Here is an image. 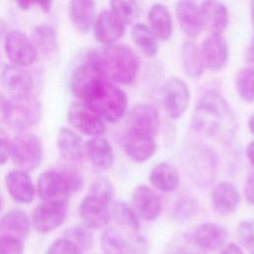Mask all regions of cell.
<instances>
[{
  "label": "cell",
  "mask_w": 254,
  "mask_h": 254,
  "mask_svg": "<svg viewBox=\"0 0 254 254\" xmlns=\"http://www.w3.org/2000/svg\"><path fill=\"white\" fill-rule=\"evenodd\" d=\"M115 221L128 233L136 235L139 231V220L136 212L125 201L118 200L114 202L111 210Z\"/></svg>",
  "instance_id": "836d02e7"
},
{
  "label": "cell",
  "mask_w": 254,
  "mask_h": 254,
  "mask_svg": "<svg viewBox=\"0 0 254 254\" xmlns=\"http://www.w3.org/2000/svg\"><path fill=\"white\" fill-rule=\"evenodd\" d=\"M100 245L103 254H132L131 243L117 230L105 228L100 235Z\"/></svg>",
  "instance_id": "d6a6232c"
},
{
  "label": "cell",
  "mask_w": 254,
  "mask_h": 254,
  "mask_svg": "<svg viewBox=\"0 0 254 254\" xmlns=\"http://www.w3.org/2000/svg\"><path fill=\"white\" fill-rule=\"evenodd\" d=\"M46 254H82L79 249L67 238L63 237L55 240L47 249Z\"/></svg>",
  "instance_id": "b9f144b4"
},
{
  "label": "cell",
  "mask_w": 254,
  "mask_h": 254,
  "mask_svg": "<svg viewBox=\"0 0 254 254\" xmlns=\"http://www.w3.org/2000/svg\"><path fill=\"white\" fill-rule=\"evenodd\" d=\"M237 238L244 248L254 251V218L244 219L239 222Z\"/></svg>",
  "instance_id": "f35d334b"
},
{
  "label": "cell",
  "mask_w": 254,
  "mask_h": 254,
  "mask_svg": "<svg viewBox=\"0 0 254 254\" xmlns=\"http://www.w3.org/2000/svg\"><path fill=\"white\" fill-rule=\"evenodd\" d=\"M4 49L7 58L14 64L24 67L35 64L38 58V52L31 39L19 31H14L7 35Z\"/></svg>",
  "instance_id": "8fae6325"
},
{
  "label": "cell",
  "mask_w": 254,
  "mask_h": 254,
  "mask_svg": "<svg viewBox=\"0 0 254 254\" xmlns=\"http://www.w3.org/2000/svg\"><path fill=\"white\" fill-rule=\"evenodd\" d=\"M128 129L156 136L160 130L158 110L149 103L134 105L127 115Z\"/></svg>",
  "instance_id": "9a60e30c"
},
{
  "label": "cell",
  "mask_w": 254,
  "mask_h": 254,
  "mask_svg": "<svg viewBox=\"0 0 254 254\" xmlns=\"http://www.w3.org/2000/svg\"><path fill=\"white\" fill-rule=\"evenodd\" d=\"M227 238V231L219 223L205 222L199 224L193 231L192 239L203 251L220 249Z\"/></svg>",
  "instance_id": "ffe728a7"
},
{
  "label": "cell",
  "mask_w": 254,
  "mask_h": 254,
  "mask_svg": "<svg viewBox=\"0 0 254 254\" xmlns=\"http://www.w3.org/2000/svg\"><path fill=\"white\" fill-rule=\"evenodd\" d=\"M86 58L91 61L100 74L110 81L130 85L138 76L139 59L126 45H107L100 50L89 52Z\"/></svg>",
  "instance_id": "7a4b0ae2"
},
{
  "label": "cell",
  "mask_w": 254,
  "mask_h": 254,
  "mask_svg": "<svg viewBox=\"0 0 254 254\" xmlns=\"http://www.w3.org/2000/svg\"><path fill=\"white\" fill-rule=\"evenodd\" d=\"M246 156L249 162L254 166V140H252L246 147Z\"/></svg>",
  "instance_id": "681fc988"
},
{
  "label": "cell",
  "mask_w": 254,
  "mask_h": 254,
  "mask_svg": "<svg viewBox=\"0 0 254 254\" xmlns=\"http://www.w3.org/2000/svg\"><path fill=\"white\" fill-rule=\"evenodd\" d=\"M31 220L21 209H12L0 218V236H7L24 241L31 229Z\"/></svg>",
  "instance_id": "cb8c5ba5"
},
{
  "label": "cell",
  "mask_w": 254,
  "mask_h": 254,
  "mask_svg": "<svg viewBox=\"0 0 254 254\" xmlns=\"http://www.w3.org/2000/svg\"><path fill=\"white\" fill-rule=\"evenodd\" d=\"M132 205L136 214L147 221L156 220L162 210L160 196L152 188L146 185H139L134 189Z\"/></svg>",
  "instance_id": "2e32d148"
},
{
  "label": "cell",
  "mask_w": 254,
  "mask_h": 254,
  "mask_svg": "<svg viewBox=\"0 0 254 254\" xmlns=\"http://www.w3.org/2000/svg\"><path fill=\"white\" fill-rule=\"evenodd\" d=\"M253 55H254V42H253Z\"/></svg>",
  "instance_id": "db71d44e"
},
{
  "label": "cell",
  "mask_w": 254,
  "mask_h": 254,
  "mask_svg": "<svg viewBox=\"0 0 254 254\" xmlns=\"http://www.w3.org/2000/svg\"><path fill=\"white\" fill-rule=\"evenodd\" d=\"M12 162L25 172L38 169L44 158V145L37 135L30 132L19 133L12 142Z\"/></svg>",
  "instance_id": "5b68a950"
},
{
  "label": "cell",
  "mask_w": 254,
  "mask_h": 254,
  "mask_svg": "<svg viewBox=\"0 0 254 254\" xmlns=\"http://www.w3.org/2000/svg\"><path fill=\"white\" fill-rule=\"evenodd\" d=\"M122 148L129 158L142 163L154 155L157 147L154 136L128 129L122 137Z\"/></svg>",
  "instance_id": "4fadbf2b"
},
{
  "label": "cell",
  "mask_w": 254,
  "mask_h": 254,
  "mask_svg": "<svg viewBox=\"0 0 254 254\" xmlns=\"http://www.w3.org/2000/svg\"><path fill=\"white\" fill-rule=\"evenodd\" d=\"M199 49L204 68L214 72L224 68L228 61V45L222 34H210Z\"/></svg>",
  "instance_id": "7c38bea8"
},
{
  "label": "cell",
  "mask_w": 254,
  "mask_h": 254,
  "mask_svg": "<svg viewBox=\"0 0 254 254\" xmlns=\"http://www.w3.org/2000/svg\"><path fill=\"white\" fill-rule=\"evenodd\" d=\"M79 215L83 225L89 229L101 228L108 224L111 217L109 203L88 193L80 202Z\"/></svg>",
  "instance_id": "5bb4252c"
},
{
  "label": "cell",
  "mask_w": 254,
  "mask_h": 254,
  "mask_svg": "<svg viewBox=\"0 0 254 254\" xmlns=\"http://www.w3.org/2000/svg\"><path fill=\"white\" fill-rule=\"evenodd\" d=\"M57 146L61 156L66 161H77L83 155L81 138L68 128H61L57 137Z\"/></svg>",
  "instance_id": "f1b7e54d"
},
{
  "label": "cell",
  "mask_w": 254,
  "mask_h": 254,
  "mask_svg": "<svg viewBox=\"0 0 254 254\" xmlns=\"http://www.w3.org/2000/svg\"><path fill=\"white\" fill-rule=\"evenodd\" d=\"M244 196L250 204L254 205V173L246 181L244 187Z\"/></svg>",
  "instance_id": "7dc6e473"
},
{
  "label": "cell",
  "mask_w": 254,
  "mask_h": 254,
  "mask_svg": "<svg viewBox=\"0 0 254 254\" xmlns=\"http://www.w3.org/2000/svg\"><path fill=\"white\" fill-rule=\"evenodd\" d=\"M168 254H204V253H203V250L200 249L195 244L192 237L182 236L172 244Z\"/></svg>",
  "instance_id": "60d3db41"
},
{
  "label": "cell",
  "mask_w": 254,
  "mask_h": 254,
  "mask_svg": "<svg viewBox=\"0 0 254 254\" xmlns=\"http://www.w3.org/2000/svg\"><path fill=\"white\" fill-rule=\"evenodd\" d=\"M235 86L241 99L249 103L254 102V68L245 67L239 70Z\"/></svg>",
  "instance_id": "d590c367"
},
{
  "label": "cell",
  "mask_w": 254,
  "mask_h": 254,
  "mask_svg": "<svg viewBox=\"0 0 254 254\" xmlns=\"http://www.w3.org/2000/svg\"><path fill=\"white\" fill-rule=\"evenodd\" d=\"M203 27L210 34H222L229 23L226 6L217 0H205L200 5Z\"/></svg>",
  "instance_id": "44dd1931"
},
{
  "label": "cell",
  "mask_w": 254,
  "mask_h": 254,
  "mask_svg": "<svg viewBox=\"0 0 254 254\" xmlns=\"http://www.w3.org/2000/svg\"><path fill=\"white\" fill-rule=\"evenodd\" d=\"M220 254H243L240 247L234 243L228 244L222 251Z\"/></svg>",
  "instance_id": "c3c4849f"
},
{
  "label": "cell",
  "mask_w": 254,
  "mask_h": 254,
  "mask_svg": "<svg viewBox=\"0 0 254 254\" xmlns=\"http://www.w3.org/2000/svg\"><path fill=\"white\" fill-rule=\"evenodd\" d=\"M198 209V202L194 198L183 197L176 202L173 209V217L180 222L189 221L196 215Z\"/></svg>",
  "instance_id": "74e56055"
},
{
  "label": "cell",
  "mask_w": 254,
  "mask_h": 254,
  "mask_svg": "<svg viewBox=\"0 0 254 254\" xmlns=\"http://www.w3.org/2000/svg\"><path fill=\"white\" fill-rule=\"evenodd\" d=\"M38 192L43 201L66 203L71 190L62 171H47L38 179Z\"/></svg>",
  "instance_id": "30bf717a"
},
{
  "label": "cell",
  "mask_w": 254,
  "mask_h": 254,
  "mask_svg": "<svg viewBox=\"0 0 254 254\" xmlns=\"http://www.w3.org/2000/svg\"><path fill=\"white\" fill-rule=\"evenodd\" d=\"M248 127H249V130L251 131V133L254 134V113H253V115L250 117V119L248 121Z\"/></svg>",
  "instance_id": "816d5d0a"
},
{
  "label": "cell",
  "mask_w": 254,
  "mask_h": 254,
  "mask_svg": "<svg viewBox=\"0 0 254 254\" xmlns=\"http://www.w3.org/2000/svg\"><path fill=\"white\" fill-rule=\"evenodd\" d=\"M43 116V107L41 102L31 95L15 94L6 99L3 121L10 126L23 130L37 125Z\"/></svg>",
  "instance_id": "277c9868"
},
{
  "label": "cell",
  "mask_w": 254,
  "mask_h": 254,
  "mask_svg": "<svg viewBox=\"0 0 254 254\" xmlns=\"http://www.w3.org/2000/svg\"><path fill=\"white\" fill-rule=\"evenodd\" d=\"M131 37L135 45L147 57L153 58L159 52V42L149 26L144 23H136L132 27Z\"/></svg>",
  "instance_id": "4dcf8cb0"
},
{
  "label": "cell",
  "mask_w": 254,
  "mask_h": 254,
  "mask_svg": "<svg viewBox=\"0 0 254 254\" xmlns=\"http://www.w3.org/2000/svg\"><path fill=\"white\" fill-rule=\"evenodd\" d=\"M5 185L12 199L18 203H30L34 199L35 188L28 172L12 170L5 176Z\"/></svg>",
  "instance_id": "d6986e66"
},
{
  "label": "cell",
  "mask_w": 254,
  "mask_h": 254,
  "mask_svg": "<svg viewBox=\"0 0 254 254\" xmlns=\"http://www.w3.org/2000/svg\"><path fill=\"white\" fill-rule=\"evenodd\" d=\"M66 116L68 123L86 136H100L105 130L104 119L82 101L71 103Z\"/></svg>",
  "instance_id": "52a82bcc"
},
{
  "label": "cell",
  "mask_w": 254,
  "mask_h": 254,
  "mask_svg": "<svg viewBox=\"0 0 254 254\" xmlns=\"http://www.w3.org/2000/svg\"><path fill=\"white\" fill-rule=\"evenodd\" d=\"M2 207V199H1V195H0V209Z\"/></svg>",
  "instance_id": "f5cc1de1"
},
{
  "label": "cell",
  "mask_w": 254,
  "mask_h": 254,
  "mask_svg": "<svg viewBox=\"0 0 254 254\" xmlns=\"http://www.w3.org/2000/svg\"><path fill=\"white\" fill-rule=\"evenodd\" d=\"M110 8L111 12L126 25L133 24L140 14L137 0H110Z\"/></svg>",
  "instance_id": "e575fe53"
},
{
  "label": "cell",
  "mask_w": 254,
  "mask_h": 254,
  "mask_svg": "<svg viewBox=\"0 0 254 254\" xmlns=\"http://www.w3.org/2000/svg\"><path fill=\"white\" fill-rule=\"evenodd\" d=\"M250 14H251V23L254 29V0H250Z\"/></svg>",
  "instance_id": "f907efd6"
},
{
  "label": "cell",
  "mask_w": 254,
  "mask_h": 254,
  "mask_svg": "<svg viewBox=\"0 0 254 254\" xmlns=\"http://www.w3.org/2000/svg\"><path fill=\"white\" fill-rule=\"evenodd\" d=\"M187 165L192 180L197 183L208 184L215 176L217 158L215 153L207 146L195 145L190 150Z\"/></svg>",
  "instance_id": "ba28073f"
},
{
  "label": "cell",
  "mask_w": 254,
  "mask_h": 254,
  "mask_svg": "<svg viewBox=\"0 0 254 254\" xmlns=\"http://www.w3.org/2000/svg\"><path fill=\"white\" fill-rule=\"evenodd\" d=\"M149 28L158 40L168 41L173 33V19L168 7L161 3L151 6L148 12Z\"/></svg>",
  "instance_id": "484cf974"
},
{
  "label": "cell",
  "mask_w": 254,
  "mask_h": 254,
  "mask_svg": "<svg viewBox=\"0 0 254 254\" xmlns=\"http://www.w3.org/2000/svg\"><path fill=\"white\" fill-rule=\"evenodd\" d=\"M18 6L22 10H27L31 6H39L45 13H49L52 8L53 0H16Z\"/></svg>",
  "instance_id": "bcb514c9"
},
{
  "label": "cell",
  "mask_w": 254,
  "mask_h": 254,
  "mask_svg": "<svg viewBox=\"0 0 254 254\" xmlns=\"http://www.w3.org/2000/svg\"><path fill=\"white\" fill-rule=\"evenodd\" d=\"M12 142L7 133L0 128V165H4L11 156Z\"/></svg>",
  "instance_id": "f6af8a7d"
},
{
  "label": "cell",
  "mask_w": 254,
  "mask_h": 254,
  "mask_svg": "<svg viewBox=\"0 0 254 254\" xmlns=\"http://www.w3.org/2000/svg\"><path fill=\"white\" fill-rule=\"evenodd\" d=\"M190 98L188 85L178 77H171L161 88L162 104L172 119L181 118L186 112Z\"/></svg>",
  "instance_id": "8992f818"
},
{
  "label": "cell",
  "mask_w": 254,
  "mask_h": 254,
  "mask_svg": "<svg viewBox=\"0 0 254 254\" xmlns=\"http://www.w3.org/2000/svg\"><path fill=\"white\" fill-rule=\"evenodd\" d=\"M92 28L95 39L105 46L116 44L124 34V24L111 10L101 11L96 16Z\"/></svg>",
  "instance_id": "ac0fdd59"
},
{
  "label": "cell",
  "mask_w": 254,
  "mask_h": 254,
  "mask_svg": "<svg viewBox=\"0 0 254 254\" xmlns=\"http://www.w3.org/2000/svg\"><path fill=\"white\" fill-rule=\"evenodd\" d=\"M74 96L111 123L119 121L127 109L125 92L100 74L92 76Z\"/></svg>",
  "instance_id": "3957f363"
},
{
  "label": "cell",
  "mask_w": 254,
  "mask_h": 254,
  "mask_svg": "<svg viewBox=\"0 0 254 254\" xmlns=\"http://www.w3.org/2000/svg\"><path fill=\"white\" fill-rule=\"evenodd\" d=\"M89 194L97 196L104 201L110 203L113 196V187L108 179L105 177H97L90 186Z\"/></svg>",
  "instance_id": "ab89813d"
},
{
  "label": "cell",
  "mask_w": 254,
  "mask_h": 254,
  "mask_svg": "<svg viewBox=\"0 0 254 254\" xmlns=\"http://www.w3.org/2000/svg\"><path fill=\"white\" fill-rule=\"evenodd\" d=\"M31 41L38 54L53 56L58 50V39L55 30L49 25H39L34 28Z\"/></svg>",
  "instance_id": "1f68e13d"
},
{
  "label": "cell",
  "mask_w": 254,
  "mask_h": 254,
  "mask_svg": "<svg viewBox=\"0 0 254 254\" xmlns=\"http://www.w3.org/2000/svg\"><path fill=\"white\" fill-rule=\"evenodd\" d=\"M64 237L70 240L81 253L89 251L93 244V236L85 225H75L66 230Z\"/></svg>",
  "instance_id": "8d00e7d4"
},
{
  "label": "cell",
  "mask_w": 254,
  "mask_h": 254,
  "mask_svg": "<svg viewBox=\"0 0 254 254\" xmlns=\"http://www.w3.org/2000/svg\"><path fill=\"white\" fill-rule=\"evenodd\" d=\"M0 254H24V244L22 240L0 236Z\"/></svg>",
  "instance_id": "7bdbcfd3"
},
{
  "label": "cell",
  "mask_w": 254,
  "mask_h": 254,
  "mask_svg": "<svg viewBox=\"0 0 254 254\" xmlns=\"http://www.w3.org/2000/svg\"><path fill=\"white\" fill-rule=\"evenodd\" d=\"M191 127L206 137L226 142L234 133V113L218 92L210 90L197 101L191 117Z\"/></svg>",
  "instance_id": "6da1fadb"
},
{
  "label": "cell",
  "mask_w": 254,
  "mask_h": 254,
  "mask_svg": "<svg viewBox=\"0 0 254 254\" xmlns=\"http://www.w3.org/2000/svg\"><path fill=\"white\" fill-rule=\"evenodd\" d=\"M61 171L64 174L71 192H76L82 189L83 178L77 171H75L73 169H68V168L63 169Z\"/></svg>",
  "instance_id": "ee69618b"
},
{
  "label": "cell",
  "mask_w": 254,
  "mask_h": 254,
  "mask_svg": "<svg viewBox=\"0 0 254 254\" xmlns=\"http://www.w3.org/2000/svg\"><path fill=\"white\" fill-rule=\"evenodd\" d=\"M252 254H254V252H253V253H252Z\"/></svg>",
  "instance_id": "11a10c76"
},
{
  "label": "cell",
  "mask_w": 254,
  "mask_h": 254,
  "mask_svg": "<svg viewBox=\"0 0 254 254\" xmlns=\"http://www.w3.org/2000/svg\"><path fill=\"white\" fill-rule=\"evenodd\" d=\"M182 64L186 74L191 79H198L202 76L204 65L200 49L192 41H186L181 51Z\"/></svg>",
  "instance_id": "f546056e"
},
{
  "label": "cell",
  "mask_w": 254,
  "mask_h": 254,
  "mask_svg": "<svg viewBox=\"0 0 254 254\" xmlns=\"http://www.w3.org/2000/svg\"><path fill=\"white\" fill-rule=\"evenodd\" d=\"M2 85L13 95L30 93L33 88V78L31 73L21 65H6L1 73Z\"/></svg>",
  "instance_id": "d4e9b609"
},
{
  "label": "cell",
  "mask_w": 254,
  "mask_h": 254,
  "mask_svg": "<svg viewBox=\"0 0 254 254\" xmlns=\"http://www.w3.org/2000/svg\"><path fill=\"white\" fill-rule=\"evenodd\" d=\"M86 152L92 165L101 171L108 170L114 162V152L109 141L95 136L86 142Z\"/></svg>",
  "instance_id": "83f0119b"
},
{
  "label": "cell",
  "mask_w": 254,
  "mask_h": 254,
  "mask_svg": "<svg viewBox=\"0 0 254 254\" xmlns=\"http://www.w3.org/2000/svg\"><path fill=\"white\" fill-rule=\"evenodd\" d=\"M181 29L190 38H196L204 29L200 6L192 0H180L175 7Z\"/></svg>",
  "instance_id": "e0dca14e"
},
{
  "label": "cell",
  "mask_w": 254,
  "mask_h": 254,
  "mask_svg": "<svg viewBox=\"0 0 254 254\" xmlns=\"http://www.w3.org/2000/svg\"><path fill=\"white\" fill-rule=\"evenodd\" d=\"M239 201L240 193L237 188L230 182H220L212 190V207L220 215H227L235 211Z\"/></svg>",
  "instance_id": "7402d4cb"
},
{
  "label": "cell",
  "mask_w": 254,
  "mask_h": 254,
  "mask_svg": "<svg viewBox=\"0 0 254 254\" xmlns=\"http://www.w3.org/2000/svg\"><path fill=\"white\" fill-rule=\"evenodd\" d=\"M66 209V203L43 201L35 207L31 224L39 233L52 232L64 222Z\"/></svg>",
  "instance_id": "9c48e42d"
},
{
  "label": "cell",
  "mask_w": 254,
  "mask_h": 254,
  "mask_svg": "<svg viewBox=\"0 0 254 254\" xmlns=\"http://www.w3.org/2000/svg\"><path fill=\"white\" fill-rule=\"evenodd\" d=\"M149 181L151 185L160 191L171 192L175 190L180 184V174L173 164L161 162L151 170Z\"/></svg>",
  "instance_id": "4316f807"
},
{
  "label": "cell",
  "mask_w": 254,
  "mask_h": 254,
  "mask_svg": "<svg viewBox=\"0 0 254 254\" xmlns=\"http://www.w3.org/2000/svg\"><path fill=\"white\" fill-rule=\"evenodd\" d=\"M68 18L71 25L78 32H89L96 18V4L94 0H70Z\"/></svg>",
  "instance_id": "603a6c76"
}]
</instances>
